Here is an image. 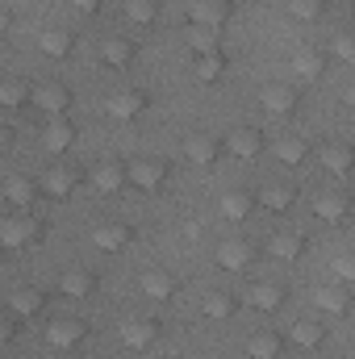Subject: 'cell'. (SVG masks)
I'll return each instance as SVG.
<instances>
[{
	"mask_svg": "<svg viewBox=\"0 0 355 359\" xmlns=\"http://www.w3.org/2000/svg\"><path fill=\"white\" fill-rule=\"evenodd\" d=\"M314 213H318L322 222H339V217H347V196H343V192H322V196L314 201Z\"/></svg>",
	"mask_w": 355,
	"mask_h": 359,
	"instance_id": "obj_34",
	"label": "cell"
},
{
	"mask_svg": "<svg viewBox=\"0 0 355 359\" xmlns=\"http://www.w3.org/2000/svg\"><path fill=\"white\" fill-rule=\"evenodd\" d=\"M184 155L196 168H213L222 159V138H213V134H188L184 138Z\"/></svg>",
	"mask_w": 355,
	"mask_h": 359,
	"instance_id": "obj_12",
	"label": "cell"
},
{
	"mask_svg": "<svg viewBox=\"0 0 355 359\" xmlns=\"http://www.w3.org/2000/svg\"><path fill=\"white\" fill-rule=\"evenodd\" d=\"M201 313L213 318V322H226V318L239 313V297H234V292H209V297L201 301Z\"/></svg>",
	"mask_w": 355,
	"mask_h": 359,
	"instance_id": "obj_28",
	"label": "cell"
},
{
	"mask_svg": "<svg viewBox=\"0 0 355 359\" xmlns=\"http://www.w3.org/2000/svg\"><path fill=\"white\" fill-rule=\"evenodd\" d=\"M322 339H326V326H322V318H301V322H293V326H288V339H284V343L314 351V347H322Z\"/></svg>",
	"mask_w": 355,
	"mask_h": 359,
	"instance_id": "obj_19",
	"label": "cell"
},
{
	"mask_svg": "<svg viewBox=\"0 0 355 359\" xmlns=\"http://www.w3.org/2000/svg\"><path fill=\"white\" fill-rule=\"evenodd\" d=\"M84 339H88V322H84V318H55V322L46 326V343H51V347L72 351V347H80Z\"/></svg>",
	"mask_w": 355,
	"mask_h": 359,
	"instance_id": "obj_5",
	"label": "cell"
},
{
	"mask_svg": "<svg viewBox=\"0 0 355 359\" xmlns=\"http://www.w3.org/2000/svg\"><path fill=\"white\" fill-rule=\"evenodd\" d=\"M255 201L264 205L267 213H288V209H293V201H297V188H293V184H267Z\"/></svg>",
	"mask_w": 355,
	"mask_h": 359,
	"instance_id": "obj_25",
	"label": "cell"
},
{
	"mask_svg": "<svg viewBox=\"0 0 355 359\" xmlns=\"http://www.w3.org/2000/svg\"><path fill=\"white\" fill-rule=\"evenodd\" d=\"M288 13H293L297 21H314V17L322 13V0H288Z\"/></svg>",
	"mask_w": 355,
	"mask_h": 359,
	"instance_id": "obj_38",
	"label": "cell"
},
{
	"mask_svg": "<svg viewBox=\"0 0 355 359\" xmlns=\"http://www.w3.org/2000/svg\"><path fill=\"white\" fill-rule=\"evenodd\" d=\"M305 155H309L305 138H280V147H276V159H280V163H288V168H297Z\"/></svg>",
	"mask_w": 355,
	"mask_h": 359,
	"instance_id": "obj_36",
	"label": "cell"
},
{
	"mask_svg": "<svg viewBox=\"0 0 355 359\" xmlns=\"http://www.w3.org/2000/svg\"><path fill=\"white\" fill-rule=\"evenodd\" d=\"M42 309H46V292H42V288L21 284V288L8 292V313H13V318H34V313H42Z\"/></svg>",
	"mask_w": 355,
	"mask_h": 359,
	"instance_id": "obj_16",
	"label": "cell"
},
{
	"mask_svg": "<svg viewBox=\"0 0 355 359\" xmlns=\"http://www.w3.org/2000/svg\"><path fill=\"white\" fill-rule=\"evenodd\" d=\"M260 104H264L267 113H276V117H288L293 109H297V88L284 80V84H267L260 92Z\"/></svg>",
	"mask_w": 355,
	"mask_h": 359,
	"instance_id": "obj_20",
	"label": "cell"
},
{
	"mask_svg": "<svg viewBox=\"0 0 355 359\" xmlns=\"http://www.w3.org/2000/svg\"><path fill=\"white\" fill-rule=\"evenodd\" d=\"M29 84L21 80V76H4L0 80V109H21V104H29Z\"/></svg>",
	"mask_w": 355,
	"mask_h": 359,
	"instance_id": "obj_31",
	"label": "cell"
},
{
	"mask_svg": "<svg viewBox=\"0 0 355 359\" xmlns=\"http://www.w3.org/2000/svg\"><path fill=\"white\" fill-rule=\"evenodd\" d=\"M72 8L84 13V17H92V13H100V0H72Z\"/></svg>",
	"mask_w": 355,
	"mask_h": 359,
	"instance_id": "obj_42",
	"label": "cell"
},
{
	"mask_svg": "<svg viewBox=\"0 0 355 359\" xmlns=\"http://www.w3.org/2000/svg\"><path fill=\"white\" fill-rule=\"evenodd\" d=\"M335 276H339V284H351L355 280V259L351 255H339V259H335Z\"/></svg>",
	"mask_w": 355,
	"mask_h": 359,
	"instance_id": "obj_40",
	"label": "cell"
},
{
	"mask_svg": "<svg viewBox=\"0 0 355 359\" xmlns=\"http://www.w3.org/2000/svg\"><path fill=\"white\" fill-rule=\"evenodd\" d=\"M159 359H180V355H159Z\"/></svg>",
	"mask_w": 355,
	"mask_h": 359,
	"instance_id": "obj_45",
	"label": "cell"
},
{
	"mask_svg": "<svg viewBox=\"0 0 355 359\" xmlns=\"http://www.w3.org/2000/svg\"><path fill=\"white\" fill-rule=\"evenodd\" d=\"M247 301L255 305V313H276V309L288 301V288H284V284H276V280H251Z\"/></svg>",
	"mask_w": 355,
	"mask_h": 359,
	"instance_id": "obj_10",
	"label": "cell"
},
{
	"mask_svg": "<svg viewBox=\"0 0 355 359\" xmlns=\"http://www.w3.org/2000/svg\"><path fill=\"white\" fill-rule=\"evenodd\" d=\"M264 251L272 255V259H280V264H284V259H301L305 238H301V234H272V238L264 243Z\"/></svg>",
	"mask_w": 355,
	"mask_h": 359,
	"instance_id": "obj_26",
	"label": "cell"
},
{
	"mask_svg": "<svg viewBox=\"0 0 355 359\" xmlns=\"http://www.w3.org/2000/svg\"><path fill=\"white\" fill-rule=\"evenodd\" d=\"M8 29H13V13H8V8H0V38H4Z\"/></svg>",
	"mask_w": 355,
	"mask_h": 359,
	"instance_id": "obj_43",
	"label": "cell"
},
{
	"mask_svg": "<svg viewBox=\"0 0 355 359\" xmlns=\"http://www.w3.org/2000/svg\"><path fill=\"white\" fill-rule=\"evenodd\" d=\"M100 63L113 67V72L130 67V63H134V42H130V38H105V46H100Z\"/></svg>",
	"mask_w": 355,
	"mask_h": 359,
	"instance_id": "obj_23",
	"label": "cell"
},
{
	"mask_svg": "<svg viewBox=\"0 0 355 359\" xmlns=\"http://www.w3.org/2000/svg\"><path fill=\"white\" fill-rule=\"evenodd\" d=\"M117 339H121V347H130V351H147V347H155V339H159V322H155V318L134 313V318H126V322H121Z\"/></svg>",
	"mask_w": 355,
	"mask_h": 359,
	"instance_id": "obj_2",
	"label": "cell"
},
{
	"mask_svg": "<svg viewBox=\"0 0 355 359\" xmlns=\"http://www.w3.org/2000/svg\"><path fill=\"white\" fill-rule=\"evenodd\" d=\"M196 80L201 84H217L222 76H226V59H222V50H213V55H196Z\"/></svg>",
	"mask_w": 355,
	"mask_h": 359,
	"instance_id": "obj_33",
	"label": "cell"
},
{
	"mask_svg": "<svg viewBox=\"0 0 355 359\" xmlns=\"http://www.w3.org/2000/svg\"><path fill=\"white\" fill-rule=\"evenodd\" d=\"M251 259H255V247L243 243V238H226V243L217 247V264H222L226 271H247Z\"/></svg>",
	"mask_w": 355,
	"mask_h": 359,
	"instance_id": "obj_17",
	"label": "cell"
},
{
	"mask_svg": "<svg viewBox=\"0 0 355 359\" xmlns=\"http://www.w3.org/2000/svg\"><path fill=\"white\" fill-rule=\"evenodd\" d=\"M188 46H192V55H213V50H217V29L192 25V29H188Z\"/></svg>",
	"mask_w": 355,
	"mask_h": 359,
	"instance_id": "obj_37",
	"label": "cell"
},
{
	"mask_svg": "<svg viewBox=\"0 0 355 359\" xmlns=\"http://www.w3.org/2000/svg\"><path fill=\"white\" fill-rule=\"evenodd\" d=\"M222 151H230L234 159H255L260 151H264V134L255 130V126H239V130H230L226 138H222Z\"/></svg>",
	"mask_w": 355,
	"mask_h": 359,
	"instance_id": "obj_6",
	"label": "cell"
},
{
	"mask_svg": "<svg viewBox=\"0 0 355 359\" xmlns=\"http://www.w3.org/2000/svg\"><path fill=\"white\" fill-rule=\"evenodd\" d=\"M130 243H134V230H130L126 222H100V226L92 230V247H96V251H109V255H113V251H126Z\"/></svg>",
	"mask_w": 355,
	"mask_h": 359,
	"instance_id": "obj_13",
	"label": "cell"
},
{
	"mask_svg": "<svg viewBox=\"0 0 355 359\" xmlns=\"http://www.w3.org/2000/svg\"><path fill=\"white\" fill-rule=\"evenodd\" d=\"M326 67V50H297L293 55V76L297 80H318Z\"/></svg>",
	"mask_w": 355,
	"mask_h": 359,
	"instance_id": "obj_29",
	"label": "cell"
},
{
	"mask_svg": "<svg viewBox=\"0 0 355 359\" xmlns=\"http://www.w3.org/2000/svg\"><path fill=\"white\" fill-rule=\"evenodd\" d=\"M322 168H326V172H335L339 180L351 176V168H355V151L347 147V142H326V147H322Z\"/></svg>",
	"mask_w": 355,
	"mask_h": 359,
	"instance_id": "obj_21",
	"label": "cell"
},
{
	"mask_svg": "<svg viewBox=\"0 0 355 359\" xmlns=\"http://www.w3.org/2000/svg\"><path fill=\"white\" fill-rule=\"evenodd\" d=\"M8 134H13V130H8V126H4V121H0V151H4V147H8Z\"/></svg>",
	"mask_w": 355,
	"mask_h": 359,
	"instance_id": "obj_44",
	"label": "cell"
},
{
	"mask_svg": "<svg viewBox=\"0 0 355 359\" xmlns=\"http://www.w3.org/2000/svg\"><path fill=\"white\" fill-rule=\"evenodd\" d=\"M76 184H80V172H76V168H63V163H55L46 176H38L42 196H55V201H67V196L76 192Z\"/></svg>",
	"mask_w": 355,
	"mask_h": 359,
	"instance_id": "obj_11",
	"label": "cell"
},
{
	"mask_svg": "<svg viewBox=\"0 0 355 359\" xmlns=\"http://www.w3.org/2000/svg\"><path fill=\"white\" fill-rule=\"evenodd\" d=\"M13 334H17V318L13 313H0V347H8Z\"/></svg>",
	"mask_w": 355,
	"mask_h": 359,
	"instance_id": "obj_41",
	"label": "cell"
},
{
	"mask_svg": "<svg viewBox=\"0 0 355 359\" xmlns=\"http://www.w3.org/2000/svg\"><path fill=\"white\" fill-rule=\"evenodd\" d=\"M42 238H46V226H42L38 213L21 209V213L0 217V247H8V251H29V247H38Z\"/></svg>",
	"mask_w": 355,
	"mask_h": 359,
	"instance_id": "obj_1",
	"label": "cell"
},
{
	"mask_svg": "<svg viewBox=\"0 0 355 359\" xmlns=\"http://www.w3.org/2000/svg\"><path fill=\"white\" fill-rule=\"evenodd\" d=\"M138 288H142L147 301L163 305V301H172V297L180 292V280L172 276V271H163V268H147L142 271V280H138Z\"/></svg>",
	"mask_w": 355,
	"mask_h": 359,
	"instance_id": "obj_7",
	"label": "cell"
},
{
	"mask_svg": "<svg viewBox=\"0 0 355 359\" xmlns=\"http://www.w3.org/2000/svg\"><path fill=\"white\" fill-rule=\"evenodd\" d=\"M163 180H168V163L163 159H134V163H126V184H134L142 192H159Z\"/></svg>",
	"mask_w": 355,
	"mask_h": 359,
	"instance_id": "obj_4",
	"label": "cell"
},
{
	"mask_svg": "<svg viewBox=\"0 0 355 359\" xmlns=\"http://www.w3.org/2000/svg\"><path fill=\"white\" fill-rule=\"evenodd\" d=\"M88 180H92L96 192L109 196V192H121V184H126V168H121V163H96Z\"/></svg>",
	"mask_w": 355,
	"mask_h": 359,
	"instance_id": "obj_27",
	"label": "cell"
},
{
	"mask_svg": "<svg viewBox=\"0 0 355 359\" xmlns=\"http://www.w3.org/2000/svg\"><path fill=\"white\" fill-rule=\"evenodd\" d=\"M335 59H339V63H355V42L347 38V34L335 38Z\"/></svg>",
	"mask_w": 355,
	"mask_h": 359,
	"instance_id": "obj_39",
	"label": "cell"
},
{
	"mask_svg": "<svg viewBox=\"0 0 355 359\" xmlns=\"http://www.w3.org/2000/svg\"><path fill=\"white\" fill-rule=\"evenodd\" d=\"M134 25H151L155 17H159V0H126V8H121Z\"/></svg>",
	"mask_w": 355,
	"mask_h": 359,
	"instance_id": "obj_35",
	"label": "cell"
},
{
	"mask_svg": "<svg viewBox=\"0 0 355 359\" xmlns=\"http://www.w3.org/2000/svg\"><path fill=\"white\" fill-rule=\"evenodd\" d=\"M314 305L322 309V313H347V305H351V292H347V284H322L318 292H314Z\"/></svg>",
	"mask_w": 355,
	"mask_h": 359,
	"instance_id": "obj_22",
	"label": "cell"
},
{
	"mask_svg": "<svg viewBox=\"0 0 355 359\" xmlns=\"http://www.w3.org/2000/svg\"><path fill=\"white\" fill-rule=\"evenodd\" d=\"M72 142H76L72 121H67V117H46V126H42V151L59 159V155H67V151H72Z\"/></svg>",
	"mask_w": 355,
	"mask_h": 359,
	"instance_id": "obj_9",
	"label": "cell"
},
{
	"mask_svg": "<svg viewBox=\"0 0 355 359\" xmlns=\"http://www.w3.org/2000/svg\"><path fill=\"white\" fill-rule=\"evenodd\" d=\"M0 192H4V201H8L13 209H34L38 196H42V188H38V180L34 176H8Z\"/></svg>",
	"mask_w": 355,
	"mask_h": 359,
	"instance_id": "obj_14",
	"label": "cell"
},
{
	"mask_svg": "<svg viewBox=\"0 0 355 359\" xmlns=\"http://www.w3.org/2000/svg\"><path fill=\"white\" fill-rule=\"evenodd\" d=\"M280 351H284V334H276V330L251 334V347H247L251 359H280Z\"/></svg>",
	"mask_w": 355,
	"mask_h": 359,
	"instance_id": "obj_30",
	"label": "cell"
},
{
	"mask_svg": "<svg viewBox=\"0 0 355 359\" xmlns=\"http://www.w3.org/2000/svg\"><path fill=\"white\" fill-rule=\"evenodd\" d=\"M59 292H63V297H72V301H84V297H92V292H96V271H88V268H67L63 276H59Z\"/></svg>",
	"mask_w": 355,
	"mask_h": 359,
	"instance_id": "obj_18",
	"label": "cell"
},
{
	"mask_svg": "<svg viewBox=\"0 0 355 359\" xmlns=\"http://www.w3.org/2000/svg\"><path fill=\"white\" fill-rule=\"evenodd\" d=\"M343 359H351V355H343Z\"/></svg>",
	"mask_w": 355,
	"mask_h": 359,
	"instance_id": "obj_46",
	"label": "cell"
},
{
	"mask_svg": "<svg viewBox=\"0 0 355 359\" xmlns=\"http://www.w3.org/2000/svg\"><path fill=\"white\" fill-rule=\"evenodd\" d=\"M29 104H38L46 117H67L72 113V92L63 84H38L29 92Z\"/></svg>",
	"mask_w": 355,
	"mask_h": 359,
	"instance_id": "obj_8",
	"label": "cell"
},
{
	"mask_svg": "<svg viewBox=\"0 0 355 359\" xmlns=\"http://www.w3.org/2000/svg\"><path fill=\"white\" fill-rule=\"evenodd\" d=\"M217 213H222L226 222H243V217L255 213V196H251V192H222Z\"/></svg>",
	"mask_w": 355,
	"mask_h": 359,
	"instance_id": "obj_24",
	"label": "cell"
},
{
	"mask_svg": "<svg viewBox=\"0 0 355 359\" xmlns=\"http://www.w3.org/2000/svg\"><path fill=\"white\" fill-rule=\"evenodd\" d=\"M72 42H76V38H72L67 29H46V34L38 38V50H42L46 59H67V55H72Z\"/></svg>",
	"mask_w": 355,
	"mask_h": 359,
	"instance_id": "obj_32",
	"label": "cell"
},
{
	"mask_svg": "<svg viewBox=\"0 0 355 359\" xmlns=\"http://www.w3.org/2000/svg\"><path fill=\"white\" fill-rule=\"evenodd\" d=\"M109 117L113 121H134L142 109H147V92H138V88H121V92H113L109 96Z\"/></svg>",
	"mask_w": 355,
	"mask_h": 359,
	"instance_id": "obj_15",
	"label": "cell"
},
{
	"mask_svg": "<svg viewBox=\"0 0 355 359\" xmlns=\"http://www.w3.org/2000/svg\"><path fill=\"white\" fill-rule=\"evenodd\" d=\"M230 13H234L230 0H188V25H201V29H222Z\"/></svg>",
	"mask_w": 355,
	"mask_h": 359,
	"instance_id": "obj_3",
	"label": "cell"
}]
</instances>
